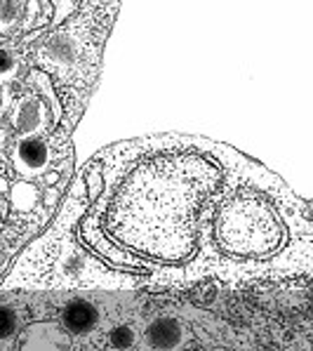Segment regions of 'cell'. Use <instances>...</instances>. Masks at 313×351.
Listing matches in <instances>:
<instances>
[{
	"label": "cell",
	"mask_w": 313,
	"mask_h": 351,
	"mask_svg": "<svg viewBox=\"0 0 313 351\" xmlns=\"http://www.w3.org/2000/svg\"><path fill=\"white\" fill-rule=\"evenodd\" d=\"M221 184V167L196 151L142 160L106 201L101 226L116 245L163 264L188 262L198 250L203 208Z\"/></svg>",
	"instance_id": "6da1fadb"
},
{
	"label": "cell",
	"mask_w": 313,
	"mask_h": 351,
	"mask_svg": "<svg viewBox=\"0 0 313 351\" xmlns=\"http://www.w3.org/2000/svg\"><path fill=\"white\" fill-rule=\"evenodd\" d=\"M214 241L231 257L264 259L283 247L285 224L264 196L236 193L217 208Z\"/></svg>",
	"instance_id": "7a4b0ae2"
},
{
	"label": "cell",
	"mask_w": 313,
	"mask_h": 351,
	"mask_svg": "<svg viewBox=\"0 0 313 351\" xmlns=\"http://www.w3.org/2000/svg\"><path fill=\"white\" fill-rule=\"evenodd\" d=\"M14 170L21 177H38L50 165V144L38 134H21L14 144Z\"/></svg>",
	"instance_id": "3957f363"
},
{
	"label": "cell",
	"mask_w": 313,
	"mask_h": 351,
	"mask_svg": "<svg viewBox=\"0 0 313 351\" xmlns=\"http://www.w3.org/2000/svg\"><path fill=\"white\" fill-rule=\"evenodd\" d=\"M10 121H12V128L19 130L21 134H38L47 123L45 101H40L34 95H24L14 101L12 111H10Z\"/></svg>",
	"instance_id": "277c9868"
},
{
	"label": "cell",
	"mask_w": 313,
	"mask_h": 351,
	"mask_svg": "<svg viewBox=\"0 0 313 351\" xmlns=\"http://www.w3.org/2000/svg\"><path fill=\"white\" fill-rule=\"evenodd\" d=\"M147 344L155 351H175L181 347V342L186 339L184 326L172 316H160L147 328L144 332Z\"/></svg>",
	"instance_id": "5b68a950"
},
{
	"label": "cell",
	"mask_w": 313,
	"mask_h": 351,
	"mask_svg": "<svg viewBox=\"0 0 313 351\" xmlns=\"http://www.w3.org/2000/svg\"><path fill=\"white\" fill-rule=\"evenodd\" d=\"M21 351H68V339L52 323H36L26 330Z\"/></svg>",
	"instance_id": "8992f818"
},
{
	"label": "cell",
	"mask_w": 313,
	"mask_h": 351,
	"mask_svg": "<svg viewBox=\"0 0 313 351\" xmlns=\"http://www.w3.org/2000/svg\"><path fill=\"white\" fill-rule=\"evenodd\" d=\"M62 321L64 328L73 335H88L90 330H95L97 323H99V311L92 302L88 300H73L64 306L62 311Z\"/></svg>",
	"instance_id": "52a82bcc"
},
{
	"label": "cell",
	"mask_w": 313,
	"mask_h": 351,
	"mask_svg": "<svg viewBox=\"0 0 313 351\" xmlns=\"http://www.w3.org/2000/svg\"><path fill=\"white\" fill-rule=\"evenodd\" d=\"M24 17V0H0V36L12 34Z\"/></svg>",
	"instance_id": "ba28073f"
},
{
	"label": "cell",
	"mask_w": 313,
	"mask_h": 351,
	"mask_svg": "<svg viewBox=\"0 0 313 351\" xmlns=\"http://www.w3.org/2000/svg\"><path fill=\"white\" fill-rule=\"evenodd\" d=\"M12 205L21 213H29V210L36 208L38 203V189L34 184H29V182H19V184L12 186Z\"/></svg>",
	"instance_id": "9c48e42d"
},
{
	"label": "cell",
	"mask_w": 313,
	"mask_h": 351,
	"mask_svg": "<svg viewBox=\"0 0 313 351\" xmlns=\"http://www.w3.org/2000/svg\"><path fill=\"white\" fill-rule=\"evenodd\" d=\"M29 80H34V85L38 90H42V95L50 99V106H52V118L55 121H59L62 118V104L57 101V95H55V90H52V85H50V80H47V75L45 73H40V71H34L29 75Z\"/></svg>",
	"instance_id": "30bf717a"
},
{
	"label": "cell",
	"mask_w": 313,
	"mask_h": 351,
	"mask_svg": "<svg viewBox=\"0 0 313 351\" xmlns=\"http://www.w3.org/2000/svg\"><path fill=\"white\" fill-rule=\"evenodd\" d=\"M19 71V59L12 50H5L0 47V83H8L12 80Z\"/></svg>",
	"instance_id": "8fae6325"
},
{
	"label": "cell",
	"mask_w": 313,
	"mask_h": 351,
	"mask_svg": "<svg viewBox=\"0 0 313 351\" xmlns=\"http://www.w3.org/2000/svg\"><path fill=\"white\" fill-rule=\"evenodd\" d=\"M17 330V311L8 304H0V339L12 337Z\"/></svg>",
	"instance_id": "7c38bea8"
},
{
	"label": "cell",
	"mask_w": 313,
	"mask_h": 351,
	"mask_svg": "<svg viewBox=\"0 0 313 351\" xmlns=\"http://www.w3.org/2000/svg\"><path fill=\"white\" fill-rule=\"evenodd\" d=\"M134 330L129 326H118V328H113L111 330V337H109V342H111V347L113 349H129L134 344Z\"/></svg>",
	"instance_id": "4fadbf2b"
},
{
	"label": "cell",
	"mask_w": 313,
	"mask_h": 351,
	"mask_svg": "<svg viewBox=\"0 0 313 351\" xmlns=\"http://www.w3.org/2000/svg\"><path fill=\"white\" fill-rule=\"evenodd\" d=\"M10 106V88L8 83H0V113Z\"/></svg>",
	"instance_id": "5bb4252c"
},
{
	"label": "cell",
	"mask_w": 313,
	"mask_h": 351,
	"mask_svg": "<svg viewBox=\"0 0 313 351\" xmlns=\"http://www.w3.org/2000/svg\"><path fill=\"white\" fill-rule=\"evenodd\" d=\"M88 182H90V193H92V198L99 193V186H101V180H99V175L97 172H92V175L88 177Z\"/></svg>",
	"instance_id": "9a60e30c"
},
{
	"label": "cell",
	"mask_w": 313,
	"mask_h": 351,
	"mask_svg": "<svg viewBox=\"0 0 313 351\" xmlns=\"http://www.w3.org/2000/svg\"><path fill=\"white\" fill-rule=\"evenodd\" d=\"M3 147H5V130L0 125V151H3Z\"/></svg>",
	"instance_id": "2e32d148"
},
{
	"label": "cell",
	"mask_w": 313,
	"mask_h": 351,
	"mask_svg": "<svg viewBox=\"0 0 313 351\" xmlns=\"http://www.w3.org/2000/svg\"><path fill=\"white\" fill-rule=\"evenodd\" d=\"M5 189H8V182H5V180H0V191H5Z\"/></svg>",
	"instance_id": "e0dca14e"
},
{
	"label": "cell",
	"mask_w": 313,
	"mask_h": 351,
	"mask_svg": "<svg viewBox=\"0 0 313 351\" xmlns=\"http://www.w3.org/2000/svg\"><path fill=\"white\" fill-rule=\"evenodd\" d=\"M116 351H127V349H116Z\"/></svg>",
	"instance_id": "ac0fdd59"
}]
</instances>
